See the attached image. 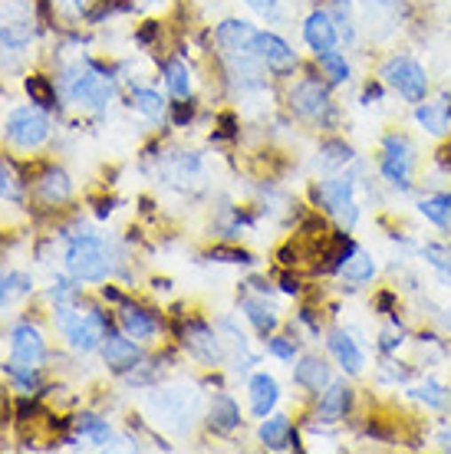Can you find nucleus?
Segmentation results:
<instances>
[{"label": "nucleus", "instance_id": "f257e3e1", "mask_svg": "<svg viewBox=\"0 0 451 454\" xmlns=\"http://www.w3.org/2000/svg\"><path fill=\"white\" fill-rule=\"evenodd\" d=\"M67 267L76 280H86V284H99V280H106V273H109V261H106L102 240L92 238V234L76 238L67 250Z\"/></svg>", "mask_w": 451, "mask_h": 454}, {"label": "nucleus", "instance_id": "f03ea898", "mask_svg": "<svg viewBox=\"0 0 451 454\" xmlns=\"http://www.w3.org/2000/svg\"><path fill=\"white\" fill-rule=\"evenodd\" d=\"M59 326L67 333V340L73 349H83V352H92L106 340V333H109V323L102 313L96 309H86V313H69V309H59Z\"/></svg>", "mask_w": 451, "mask_h": 454}, {"label": "nucleus", "instance_id": "7ed1b4c3", "mask_svg": "<svg viewBox=\"0 0 451 454\" xmlns=\"http://www.w3.org/2000/svg\"><path fill=\"white\" fill-rule=\"evenodd\" d=\"M383 76L408 103H422L425 92H429V76H425V69L418 67L412 57H392L383 67Z\"/></svg>", "mask_w": 451, "mask_h": 454}, {"label": "nucleus", "instance_id": "20e7f679", "mask_svg": "<svg viewBox=\"0 0 451 454\" xmlns=\"http://www.w3.org/2000/svg\"><path fill=\"white\" fill-rule=\"evenodd\" d=\"M67 90L69 99L76 106H90V109H99L109 96V86L102 76H96V67H73L67 73Z\"/></svg>", "mask_w": 451, "mask_h": 454}, {"label": "nucleus", "instance_id": "39448f33", "mask_svg": "<svg viewBox=\"0 0 451 454\" xmlns=\"http://www.w3.org/2000/svg\"><path fill=\"white\" fill-rule=\"evenodd\" d=\"M46 136H50V122H46L44 113L36 109H17V113L7 119V138L20 148H36L44 145Z\"/></svg>", "mask_w": 451, "mask_h": 454}, {"label": "nucleus", "instance_id": "423d86ee", "mask_svg": "<svg viewBox=\"0 0 451 454\" xmlns=\"http://www.w3.org/2000/svg\"><path fill=\"white\" fill-rule=\"evenodd\" d=\"M316 194H320V201L333 211V217H336L343 227H352L356 224V217H360V207H356V201H352V184L343 182V178H333V182H327L323 188H316Z\"/></svg>", "mask_w": 451, "mask_h": 454}, {"label": "nucleus", "instance_id": "0eeeda50", "mask_svg": "<svg viewBox=\"0 0 451 454\" xmlns=\"http://www.w3.org/2000/svg\"><path fill=\"white\" fill-rule=\"evenodd\" d=\"M408 171H412V148L406 138L389 136L383 145V175L399 188H408Z\"/></svg>", "mask_w": 451, "mask_h": 454}, {"label": "nucleus", "instance_id": "6e6552de", "mask_svg": "<svg viewBox=\"0 0 451 454\" xmlns=\"http://www.w3.org/2000/svg\"><path fill=\"white\" fill-rule=\"evenodd\" d=\"M290 109L304 119H320L329 113V96L320 86V80H304L290 90Z\"/></svg>", "mask_w": 451, "mask_h": 454}, {"label": "nucleus", "instance_id": "1a4fd4ad", "mask_svg": "<svg viewBox=\"0 0 451 454\" xmlns=\"http://www.w3.org/2000/svg\"><path fill=\"white\" fill-rule=\"evenodd\" d=\"M11 349H13V365H30V369H36V365L44 363V340H40V333L30 326V323H20V326H13L11 333Z\"/></svg>", "mask_w": 451, "mask_h": 454}, {"label": "nucleus", "instance_id": "9d476101", "mask_svg": "<svg viewBox=\"0 0 451 454\" xmlns=\"http://www.w3.org/2000/svg\"><path fill=\"white\" fill-rule=\"evenodd\" d=\"M336 23H333V17H329L327 11H313L310 17H306L304 23V40L310 43V50H313L316 57L320 53H329L333 46H336Z\"/></svg>", "mask_w": 451, "mask_h": 454}, {"label": "nucleus", "instance_id": "9b49d317", "mask_svg": "<svg viewBox=\"0 0 451 454\" xmlns=\"http://www.w3.org/2000/svg\"><path fill=\"white\" fill-rule=\"evenodd\" d=\"M260 63H267L271 69H290L297 63V53L283 43L277 34H257L254 36V50H250Z\"/></svg>", "mask_w": 451, "mask_h": 454}, {"label": "nucleus", "instance_id": "f8f14e48", "mask_svg": "<svg viewBox=\"0 0 451 454\" xmlns=\"http://www.w3.org/2000/svg\"><path fill=\"white\" fill-rule=\"evenodd\" d=\"M254 36H257V30L248 20H225L215 30V40L227 53H250L254 50Z\"/></svg>", "mask_w": 451, "mask_h": 454}, {"label": "nucleus", "instance_id": "ddd939ff", "mask_svg": "<svg viewBox=\"0 0 451 454\" xmlns=\"http://www.w3.org/2000/svg\"><path fill=\"white\" fill-rule=\"evenodd\" d=\"M102 356H106V365H113L115 372H125V369H132L138 363V349L132 340H125L119 333H106V340H102Z\"/></svg>", "mask_w": 451, "mask_h": 454}, {"label": "nucleus", "instance_id": "4468645a", "mask_svg": "<svg viewBox=\"0 0 451 454\" xmlns=\"http://www.w3.org/2000/svg\"><path fill=\"white\" fill-rule=\"evenodd\" d=\"M185 346L192 349V356H198L202 363H218L221 359V342L204 323H188L185 330Z\"/></svg>", "mask_w": 451, "mask_h": 454}, {"label": "nucleus", "instance_id": "2eb2a0df", "mask_svg": "<svg viewBox=\"0 0 451 454\" xmlns=\"http://www.w3.org/2000/svg\"><path fill=\"white\" fill-rule=\"evenodd\" d=\"M277 398H281V388L273 382V375L267 372H257L250 379V405H254V415L257 419H267L277 405Z\"/></svg>", "mask_w": 451, "mask_h": 454}, {"label": "nucleus", "instance_id": "dca6fc26", "mask_svg": "<svg viewBox=\"0 0 451 454\" xmlns=\"http://www.w3.org/2000/svg\"><path fill=\"white\" fill-rule=\"evenodd\" d=\"M418 125H425L431 136H441V132H448L451 125V99L448 96H441L439 103H422L415 113Z\"/></svg>", "mask_w": 451, "mask_h": 454}, {"label": "nucleus", "instance_id": "f3484780", "mask_svg": "<svg viewBox=\"0 0 451 454\" xmlns=\"http://www.w3.org/2000/svg\"><path fill=\"white\" fill-rule=\"evenodd\" d=\"M294 379H297V386L310 388V392H323V388L333 382V375H329V365L323 363V359H313V356L297 365Z\"/></svg>", "mask_w": 451, "mask_h": 454}, {"label": "nucleus", "instance_id": "a211bd4d", "mask_svg": "<svg viewBox=\"0 0 451 454\" xmlns=\"http://www.w3.org/2000/svg\"><path fill=\"white\" fill-rule=\"evenodd\" d=\"M329 349H333V356H336L339 365H343L346 372H360L362 369V352H360V346L352 342L350 333H343V330L329 333Z\"/></svg>", "mask_w": 451, "mask_h": 454}, {"label": "nucleus", "instance_id": "6ab92c4d", "mask_svg": "<svg viewBox=\"0 0 451 454\" xmlns=\"http://www.w3.org/2000/svg\"><path fill=\"white\" fill-rule=\"evenodd\" d=\"M350 409V388L343 382H329L323 398H320V419L323 421H339Z\"/></svg>", "mask_w": 451, "mask_h": 454}, {"label": "nucleus", "instance_id": "aec40b11", "mask_svg": "<svg viewBox=\"0 0 451 454\" xmlns=\"http://www.w3.org/2000/svg\"><path fill=\"white\" fill-rule=\"evenodd\" d=\"M260 442L267 444V448H287L290 442H297V434L290 432V419L287 415L264 419V425H260Z\"/></svg>", "mask_w": 451, "mask_h": 454}, {"label": "nucleus", "instance_id": "412c9836", "mask_svg": "<svg viewBox=\"0 0 451 454\" xmlns=\"http://www.w3.org/2000/svg\"><path fill=\"white\" fill-rule=\"evenodd\" d=\"M36 188H40V194H44L46 205H63L69 194H73V184H69V178L57 168L46 171L44 178L36 182Z\"/></svg>", "mask_w": 451, "mask_h": 454}, {"label": "nucleus", "instance_id": "4be33fe9", "mask_svg": "<svg viewBox=\"0 0 451 454\" xmlns=\"http://www.w3.org/2000/svg\"><path fill=\"white\" fill-rule=\"evenodd\" d=\"M123 330L132 336V340H152L158 333V323L148 317L146 309L138 307H125L123 309Z\"/></svg>", "mask_w": 451, "mask_h": 454}, {"label": "nucleus", "instance_id": "5701e85b", "mask_svg": "<svg viewBox=\"0 0 451 454\" xmlns=\"http://www.w3.org/2000/svg\"><path fill=\"white\" fill-rule=\"evenodd\" d=\"M237 425H241V411H237L234 398L215 395V402H211V428L215 432H234Z\"/></svg>", "mask_w": 451, "mask_h": 454}, {"label": "nucleus", "instance_id": "b1692460", "mask_svg": "<svg viewBox=\"0 0 451 454\" xmlns=\"http://www.w3.org/2000/svg\"><path fill=\"white\" fill-rule=\"evenodd\" d=\"M343 277H346V284L350 286H362V284H369L376 277V261L369 257V254H352L350 261L343 263Z\"/></svg>", "mask_w": 451, "mask_h": 454}, {"label": "nucleus", "instance_id": "393cba45", "mask_svg": "<svg viewBox=\"0 0 451 454\" xmlns=\"http://www.w3.org/2000/svg\"><path fill=\"white\" fill-rule=\"evenodd\" d=\"M23 90L30 96V103L44 106V109H53V106H57V90H53V82L46 80V76H27Z\"/></svg>", "mask_w": 451, "mask_h": 454}, {"label": "nucleus", "instance_id": "a878e982", "mask_svg": "<svg viewBox=\"0 0 451 454\" xmlns=\"http://www.w3.org/2000/svg\"><path fill=\"white\" fill-rule=\"evenodd\" d=\"M30 36H34V27H30V20L0 23V40H4V46H13V50H20V46L30 43Z\"/></svg>", "mask_w": 451, "mask_h": 454}, {"label": "nucleus", "instance_id": "bb28decb", "mask_svg": "<svg viewBox=\"0 0 451 454\" xmlns=\"http://www.w3.org/2000/svg\"><path fill=\"white\" fill-rule=\"evenodd\" d=\"M422 215L429 217L431 224L439 227H448L451 224V198H445V194H435V198H425L422 201Z\"/></svg>", "mask_w": 451, "mask_h": 454}, {"label": "nucleus", "instance_id": "cd10ccee", "mask_svg": "<svg viewBox=\"0 0 451 454\" xmlns=\"http://www.w3.org/2000/svg\"><path fill=\"white\" fill-rule=\"evenodd\" d=\"M244 313H248V319L257 326V333H273V326H277V317H273V309L267 307V303H260V300H248L244 303Z\"/></svg>", "mask_w": 451, "mask_h": 454}, {"label": "nucleus", "instance_id": "c85d7f7f", "mask_svg": "<svg viewBox=\"0 0 451 454\" xmlns=\"http://www.w3.org/2000/svg\"><path fill=\"white\" fill-rule=\"evenodd\" d=\"M412 395H415L418 402H425L429 409H445V405H448V392H445V386H439L435 379H425L422 386H415Z\"/></svg>", "mask_w": 451, "mask_h": 454}, {"label": "nucleus", "instance_id": "c756f323", "mask_svg": "<svg viewBox=\"0 0 451 454\" xmlns=\"http://www.w3.org/2000/svg\"><path fill=\"white\" fill-rule=\"evenodd\" d=\"M165 80H169V90L178 96V99H185L188 92H192V76H188V67L185 63H178V59H171L169 67H165Z\"/></svg>", "mask_w": 451, "mask_h": 454}, {"label": "nucleus", "instance_id": "7c9ffc66", "mask_svg": "<svg viewBox=\"0 0 451 454\" xmlns=\"http://www.w3.org/2000/svg\"><path fill=\"white\" fill-rule=\"evenodd\" d=\"M316 59H320V69L327 73V80H329V82L350 80V63H346V59L339 57V53H333V50H329V53H320Z\"/></svg>", "mask_w": 451, "mask_h": 454}, {"label": "nucleus", "instance_id": "2f4dec72", "mask_svg": "<svg viewBox=\"0 0 451 454\" xmlns=\"http://www.w3.org/2000/svg\"><path fill=\"white\" fill-rule=\"evenodd\" d=\"M132 106H136L142 115H148V119H162V113H165L162 96H158V92H152V90H136V92H132Z\"/></svg>", "mask_w": 451, "mask_h": 454}, {"label": "nucleus", "instance_id": "473e14b6", "mask_svg": "<svg viewBox=\"0 0 451 454\" xmlns=\"http://www.w3.org/2000/svg\"><path fill=\"white\" fill-rule=\"evenodd\" d=\"M76 432L90 434V438H96V442H109V425H106V421H99L96 415H79Z\"/></svg>", "mask_w": 451, "mask_h": 454}, {"label": "nucleus", "instance_id": "72a5a7b5", "mask_svg": "<svg viewBox=\"0 0 451 454\" xmlns=\"http://www.w3.org/2000/svg\"><path fill=\"white\" fill-rule=\"evenodd\" d=\"M320 152H323V165H327V168H339V165H346V161L352 159V148L343 145V142H327Z\"/></svg>", "mask_w": 451, "mask_h": 454}, {"label": "nucleus", "instance_id": "f704fd0d", "mask_svg": "<svg viewBox=\"0 0 451 454\" xmlns=\"http://www.w3.org/2000/svg\"><path fill=\"white\" fill-rule=\"evenodd\" d=\"M425 261L431 267H439L441 273L451 277V247H441V244H425Z\"/></svg>", "mask_w": 451, "mask_h": 454}, {"label": "nucleus", "instance_id": "c9c22d12", "mask_svg": "<svg viewBox=\"0 0 451 454\" xmlns=\"http://www.w3.org/2000/svg\"><path fill=\"white\" fill-rule=\"evenodd\" d=\"M20 194V184L13 178V168L7 161H0V198H17Z\"/></svg>", "mask_w": 451, "mask_h": 454}, {"label": "nucleus", "instance_id": "e433bc0d", "mask_svg": "<svg viewBox=\"0 0 451 454\" xmlns=\"http://www.w3.org/2000/svg\"><path fill=\"white\" fill-rule=\"evenodd\" d=\"M267 349L277 356V359H283V363H294L297 356V346L290 340H281V336H273V340H267Z\"/></svg>", "mask_w": 451, "mask_h": 454}, {"label": "nucleus", "instance_id": "4c0bfd02", "mask_svg": "<svg viewBox=\"0 0 451 454\" xmlns=\"http://www.w3.org/2000/svg\"><path fill=\"white\" fill-rule=\"evenodd\" d=\"M333 23H339V30H343V36H346V40H350V43H352V36H356V34H352L350 11H346V4H343V0H339V4H336V20H333Z\"/></svg>", "mask_w": 451, "mask_h": 454}, {"label": "nucleus", "instance_id": "58836bf2", "mask_svg": "<svg viewBox=\"0 0 451 454\" xmlns=\"http://www.w3.org/2000/svg\"><path fill=\"white\" fill-rule=\"evenodd\" d=\"M211 257H218V261H225V263H248L250 261L244 250H225V247L211 250Z\"/></svg>", "mask_w": 451, "mask_h": 454}, {"label": "nucleus", "instance_id": "ea45409f", "mask_svg": "<svg viewBox=\"0 0 451 454\" xmlns=\"http://www.w3.org/2000/svg\"><path fill=\"white\" fill-rule=\"evenodd\" d=\"M250 7L257 13H264V17H277L281 13V7H277V0H248Z\"/></svg>", "mask_w": 451, "mask_h": 454}, {"label": "nucleus", "instance_id": "a19ab883", "mask_svg": "<svg viewBox=\"0 0 451 454\" xmlns=\"http://www.w3.org/2000/svg\"><path fill=\"white\" fill-rule=\"evenodd\" d=\"M7 284H11L17 294H27V290H30V277H23V273H11V277H7Z\"/></svg>", "mask_w": 451, "mask_h": 454}, {"label": "nucleus", "instance_id": "79ce46f5", "mask_svg": "<svg viewBox=\"0 0 451 454\" xmlns=\"http://www.w3.org/2000/svg\"><path fill=\"white\" fill-rule=\"evenodd\" d=\"M192 115H194V106L192 103H178V106H175V122H178V125H185L188 119H192Z\"/></svg>", "mask_w": 451, "mask_h": 454}, {"label": "nucleus", "instance_id": "37998d69", "mask_svg": "<svg viewBox=\"0 0 451 454\" xmlns=\"http://www.w3.org/2000/svg\"><path fill=\"white\" fill-rule=\"evenodd\" d=\"M69 290H73V286H69L67 280H57V284H53V290H50V296H53L57 303H63V300L69 296Z\"/></svg>", "mask_w": 451, "mask_h": 454}, {"label": "nucleus", "instance_id": "c03bdc74", "mask_svg": "<svg viewBox=\"0 0 451 454\" xmlns=\"http://www.w3.org/2000/svg\"><path fill=\"white\" fill-rule=\"evenodd\" d=\"M281 286H283V294H300V284H297V280H290V277H283Z\"/></svg>", "mask_w": 451, "mask_h": 454}, {"label": "nucleus", "instance_id": "a18cd8bd", "mask_svg": "<svg viewBox=\"0 0 451 454\" xmlns=\"http://www.w3.org/2000/svg\"><path fill=\"white\" fill-rule=\"evenodd\" d=\"M59 4H63L67 11H73V13H79L83 7H86V0H59Z\"/></svg>", "mask_w": 451, "mask_h": 454}, {"label": "nucleus", "instance_id": "49530a36", "mask_svg": "<svg viewBox=\"0 0 451 454\" xmlns=\"http://www.w3.org/2000/svg\"><path fill=\"white\" fill-rule=\"evenodd\" d=\"M7 277H0V307H4V300H7Z\"/></svg>", "mask_w": 451, "mask_h": 454}, {"label": "nucleus", "instance_id": "de8ad7c7", "mask_svg": "<svg viewBox=\"0 0 451 454\" xmlns=\"http://www.w3.org/2000/svg\"><path fill=\"white\" fill-rule=\"evenodd\" d=\"M441 444H445V448H451V432L441 434Z\"/></svg>", "mask_w": 451, "mask_h": 454}, {"label": "nucleus", "instance_id": "09e8293b", "mask_svg": "<svg viewBox=\"0 0 451 454\" xmlns=\"http://www.w3.org/2000/svg\"><path fill=\"white\" fill-rule=\"evenodd\" d=\"M445 323H448V330H451V309H448V317H445Z\"/></svg>", "mask_w": 451, "mask_h": 454}]
</instances>
